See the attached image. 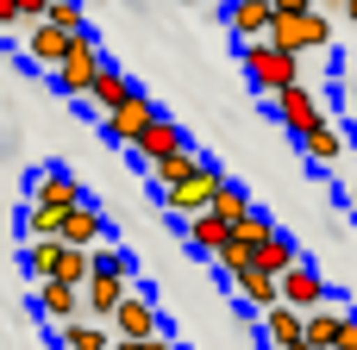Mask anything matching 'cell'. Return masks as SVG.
<instances>
[{
  "label": "cell",
  "instance_id": "cell-7",
  "mask_svg": "<svg viewBox=\"0 0 357 350\" xmlns=\"http://www.w3.org/2000/svg\"><path fill=\"white\" fill-rule=\"evenodd\" d=\"M163 326H157V301H151V288L138 282L126 301H119V313H113V338H132V344H151Z\"/></svg>",
  "mask_w": 357,
  "mask_h": 350
},
{
  "label": "cell",
  "instance_id": "cell-37",
  "mask_svg": "<svg viewBox=\"0 0 357 350\" xmlns=\"http://www.w3.org/2000/svg\"><path fill=\"white\" fill-rule=\"evenodd\" d=\"M339 6H351V0H339Z\"/></svg>",
  "mask_w": 357,
  "mask_h": 350
},
{
  "label": "cell",
  "instance_id": "cell-21",
  "mask_svg": "<svg viewBox=\"0 0 357 350\" xmlns=\"http://www.w3.org/2000/svg\"><path fill=\"white\" fill-rule=\"evenodd\" d=\"M257 326H264L270 350H289V344H301V326H307V313H295V307H270Z\"/></svg>",
  "mask_w": 357,
  "mask_h": 350
},
{
  "label": "cell",
  "instance_id": "cell-10",
  "mask_svg": "<svg viewBox=\"0 0 357 350\" xmlns=\"http://www.w3.org/2000/svg\"><path fill=\"white\" fill-rule=\"evenodd\" d=\"M333 301V288H326V276L301 257L289 276H282V307H295V313H314V307H326Z\"/></svg>",
  "mask_w": 357,
  "mask_h": 350
},
{
  "label": "cell",
  "instance_id": "cell-19",
  "mask_svg": "<svg viewBox=\"0 0 357 350\" xmlns=\"http://www.w3.org/2000/svg\"><path fill=\"white\" fill-rule=\"evenodd\" d=\"M301 150H307V163H314V169H333V163L345 157V132L326 119V125H314V132L301 138Z\"/></svg>",
  "mask_w": 357,
  "mask_h": 350
},
{
  "label": "cell",
  "instance_id": "cell-2",
  "mask_svg": "<svg viewBox=\"0 0 357 350\" xmlns=\"http://www.w3.org/2000/svg\"><path fill=\"white\" fill-rule=\"evenodd\" d=\"M238 63H245V81H251L257 94H270V100L301 81V56H289V50H276V44H238Z\"/></svg>",
  "mask_w": 357,
  "mask_h": 350
},
{
  "label": "cell",
  "instance_id": "cell-4",
  "mask_svg": "<svg viewBox=\"0 0 357 350\" xmlns=\"http://www.w3.org/2000/svg\"><path fill=\"white\" fill-rule=\"evenodd\" d=\"M264 44H276V50H289V56H307V50L333 44V19H326L320 6H307V13H295V19H276Z\"/></svg>",
  "mask_w": 357,
  "mask_h": 350
},
{
  "label": "cell",
  "instance_id": "cell-26",
  "mask_svg": "<svg viewBox=\"0 0 357 350\" xmlns=\"http://www.w3.org/2000/svg\"><path fill=\"white\" fill-rule=\"evenodd\" d=\"M213 213H220V219H226V225L238 232V225H245V219H251L257 207H251V194H245L238 182H226V188H220V200H213Z\"/></svg>",
  "mask_w": 357,
  "mask_h": 350
},
{
  "label": "cell",
  "instance_id": "cell-35",
  "mask_svg": "<svg viewBox=\"0 0 357 350\" xmlns=\"http://www.w3.org/2000/svg\"><path fill=\"white\" fill-rule=\"evenodd\" d=\"M345 19H351V25H357V0H351V6H345Z\"/></svg>",
  "mask_w": 357,
  "mask_h": 350
},
{
  "label": "cell",
  "instance_id": "cell-1",
  "mask_svg": "<svg viewBox=\"0 0 357 350\" xmlns=\"http://www.w3.org/2000/svg\"><path fill=\"white\" fill-rule=\"evenodd\" d=\"M132 288H138L132 257H126V250H94V276H88V288H82V313L100 319V326H113V313H119V301H126Z\"/></svg>",
  "mask_w": 357,
  "mask_h": 350
},
{
  "label": "cell",
  "instance_id": "cell-15",
  "mask_svg": "<svg viewBox=\"0 0 357 350\" xmlns=\"http://www.w3.org/2000/svg\"><path fill=\"white\" fill-rule=\"evenodd\" d=\"M132 94H144V88H138V81H132L126 69H113V63H107V69H100V81H94V94H88V106H94V113L107 119V113H119V106H126Z\"/></svg>",
  "mask_w": 357,
  "mask_h": 350
},
{
  "label": "cell",
  "instance_id": "cell-24",
  "mask_svg": "<svg viewBox=\"0 0 357 350\" xmlns=\"http://www.w3.org/2000/svg\"><path fill=\"white\" fill-rule=\"evenodd\" d=\"M19 263H25V276H31V288H38V282H56V263H63V238L25 244V250H19Z\"/></svg>",
  "mask_w": 357,
  "mask_h": 350
},
{
  "label": "cell",
  "instance_id": "cell-12",
  "mask_svg": "<svg viewBox=\"0 0 357 350\" xmlns=\"http://www.w3.org/2000/svg\"><path fill=\"white\" fill-rule=\"evenodd\" d=\"M270 25H276V6L270 0H226V31L238 44H264Z\"/></svg>",
  "mask_w": 357,
  "mask_h": 350
},
{
  "label": "cell",
  "instance_id": "cell-30",
  "mask_svg": "<svg viewBox=\"0 0 357 350\" xmlns=\"http://www.w3.org/2000/svg\"><path fill=\"white\" fill-rule=\"evenodd\" d=\"M6 25H25V13H19V0H0V31Z\"/></svg>",
  "mask_w": 357,
  "mask_h": 350
},
{
  "label": "cell",
  "instance_id": "cell-13",
  "mask_svg": "<svg viewBox=\"0 0 357 350\" xmlns=\"http://www.w3.org/2000/svg\"><path fill=\"white\" fill-rule=\"evenodd\" d=\"M151 119H157V106H151V94H132V100H126L119 113H107L100 125H107V138H113V144H126V150H132V144H138V138L151 132Z\"/></svg>",
  "mask_w": 357,
  "mask_h": 350
},
{
  "label": "cell",
  "instance_id": "cell-16",
  "mask_svg": "<svg viewBox=\"0 0 357 350\" xmlns=\"http://www.w3.org/2000/svg\"><path fill=\"white\" fill-rule=\"evenodd\" d=\"M100 238H107V213L88 200V207H75V213H63V244H75V250H100Z\"/></svg>",
  "mask_w": 357,
  "mask_h": 350
},
{
  "label": "cell",
  "instance_id": "cell-22",
  "mask_svg": "<svg viewBox=\"0 0 357 350\" xmlns=\"http://www.w3.org/2000/svg\"><path fill=\"white\" fill-rule=\"evenodd\" d=\"M56 344H63V350H113V326H100V319H75V326H56Z\"/></svg>",
  "mask_w": 357,
  "mask_h": 350
},
{
  "label": "cell",
  "instance_id": "cell-18",
  "mask_svg": "<svg viewBox=\"0 0 357 350\" xmlns=\"http://www.w3.org/2000/svg\"><path fill=\"white\" fill-rule=\"evenodd\" d=\"M182 238H188V250H195V257H220V250H226V238H232V225H226L220 213H201V219H188V225H182Z\"/></svg>",
  "mask_w": 357,
  "mask_h": 350
},
{
  "label": "cell",
  "instance_id": "cell-36",
  "mask_svg": "<svg viewBox=\"0 0 357 350\" xmlns=\"http://www.w3.org/2000/svg\"><path fill=\"white\" fill-rule=\"evenodd\" d=\"M289 350H314V344H307V338H301V344H289Z\"/></svg>",
  "mask_w": 357,
  "mask_h": 350
},
{
  "label": "cell",
  "instance_id": "cell-5",
  "mask_svg": "<svg viewBox=\"0 0 357 350\" xmlns=\"http://www.w3.org/2000/svg\"><path fill=\"white\" fill-rule=\"evenodd\" d=\"M100 69H107L100 38H94V31H82V38H75V50H69V56H63V69H56V88H63V94H75V100H88V94H94V81H100Z\"/></svg>",
  "mask_w": 357,
  "mask_h": 350
},
{
  "label": "cell",
  "instance_id": "cell-28",
  "mask_svg": "<svg viewBox=\"0 0 357 350\" xmlns=\"http://www.w3.org/2000/svg\"><path fill=\"white\" fill-rule=\"evenodd\" d=\"M19 13H25V31H31V25H44V13H50V0H19Z\"/></svg>",
  "mask_w": 357,
  "mask_h": 350
},
{
  "label": "cell",
  "instance_id": "cell-34",
  "mask_svg": "<svg viewBox=\"0 0 357 350\" xmlns=\"http://www.w3.org/2000/svg\"><path fill=\"white\" fill-rule=\"evenodd\" d=\"M113 350H144V344H132V338H113Z\"/></svg>",
  "mask_w": 357,
  "mask_h": 350
},
{
  "label": "cell",
  "instance_id": "cell-17",
  "mask_svg": "<svg viewBox=\"0 0 357 350\" xmlns=\"http://www.w3.org/2000/svg\"><path fill=\"white\" fill-rule=\"evenodd\" d=\"M232 288H238V301L264 319L270 307H282V282L276 276H264V269H245V276H232Z\"/></svg>",
  "mask_w": 357,
  "mask_h": 350
},
{
  "label": "cell",
  "instance_id": "cell-20",
  "mask_svg": "<svg viewBox=\"0 0 357 350\" xmlns=\"http://www.w3.org/2000/svg\"><path fill=\"white\" fill-rule=\"evenodd\" d=\"M201 169H207V157H201V150H182V157H169V163H157V169H151V188H157V194H169V188H182V182H195Z\"/></svg>",
  "mask_w": 357,
  "mask_h": 350
},
{
  "label": "cell",
  "instance_id": "cell-33",
  "mask_svg": "<svg viewBox=\"0 0 357 350\" xmlns=\"http://www.w3.org/2000/svg\"><path fill=\"white\" fill-rule=\"evenodd\" d=\"M345 207H351V219H357V188H345Z\"/></svg>",
  "mask_w": 357,
  "mask_h": 350
},
{
  "label": "cell",
  "instance_id": "cell-31",
  "mask_svg": "<svg viewBox=\"0 0 357 350\" xmlns=\"http://www.w3.org/2000/svg\"><path fill=\"white\" fill-rule=\"evenodd\" d=\"M339 350H357V313L345 319V332H339Z\"/></svg>",
  "mask_w": 357,
  "mask_h": 350
},
{
  "label": "cell",
  "instance_id": "cell-11",
  "mask_svg": "<svg viewBox=\"0 0 357 350\" xmlns=\"http://www.w3.org/2000/svg\"><path fill=\"white\" fill-rule=\"evenodd\" d=\"M31 307L50 319V332L88 319V313H82V288H69V282H38V288H31Z\"/></svg>",
  "mask_w": 357,
  "mask_h": 350
},
{
  "label": "cell",
  "instance_id": "cell-29",
  "mask_svg": "<svg viewBox=\"0 0 357 350\" xmlns=\"http://www.w3.org/2000/svg\"><path fill=\"white\" fill-rule=\"evenodd\" d=\"M270 6H276V19H295V13H307L314 0H270Z\"/></svg>",
  "mask_w": 357,
  "mask_h": 350
},
{
  "label": "cell",
  "instance_id": "cell-32",
  "mask_svg": "<svg viewBox=\"0 0 357 350\" xmlns=\"http://www.w3.org/2000/svg\"><path fill=\"white\" fill-rule=\"evenodd\" d=\"M144 350H176V344H169V338H163V332H157V338H151V344H144Z\"/></svg>",
  "mask_w": 357,
  "mask_h": 350
},
{
  "label": "cell",
  "instance_id": "cell-8",
  "mask_svg": "<svg viewBox=\"0 0 357 350\" xmlns=\"http://www.w3.org/2000/svg\"><path fill=\"white\" fill-rule=\"evenodd\" d=\"M182 150H195V138H188V132H182L176 119H163V113H157V119H151V132H144V138L132 144V157H138L144 169H157V163L182 157Z\"/></svg>",
  "mask_w": 357,
  "mask_h": 350
},
{
  "label": "cell",
  "instance_id": "cell-14",
  "mask_svg": "<svg viewBox=\"0 0 357 350\" xmlns=\"http://www.w3.org/2000/svg\"><path fill=\"white\" fill-rule=\"evenodd\" d=\"M75 38H82V31H75ZM75 38H69V31H56V25H31V31H25V56H31L38 69H50V75H56V69H63V56L75 50Z\"/></svg>",
  "mask_w": 357,
  "mask_h": 350
},
{
  "label": "cell",
  "instance_id": "cell-3",
  "mask_svg": "<svg viewBox=\"0 0 357 350\" xmlns=\"http://www.w3.org/2000/svg\"><path fill=\"white\" fill-rule=\"evenodd\" d=\"M226 182H232V175L207 163L195 182H182V188H169V194H157V200H163V213H169V219H182V225H188V219L213 213V200H220V188H226Z\"/></svg>",
  "mask_w": 357,
  "mask_h": 350
},
{
  "label": "cell",
  "instance_id": "cell-27",
  "mask_svg": "<svg viewBox=\"0 0 357 350\" xmlns=\"http://www.w3.org/2000/svg\"><path fill=\"white\" fill-rule=\"evenodd\" d=\"M44 25H56V31H88V13H82V0H50V13H44Z\"/></svg>",
  "mask_w": 357,
  "mask_h": 350
},
{
  "label": "cell",
  "instance_id": "cell-23",
  "mask_svg": "<svg viewBox=\"0 0 357 350\" xmlns=\"http://www.w3.org/2000/svg\"><path fill=\"white\" fill-rule=\"evenodd\" d=\"M19 232H25V244L63 238V213H56V207H44V200H25V213H19Z\"/></svg>",
  "mask_w": 357,
  "mask_h": 350
},
{
  "label": "cell",
  "instance_id": "cell-9",
  "mask_svg": "<svg viewBox=\"0 0 357 350\" xmlns=\"http://www.w3.org/2000/svg\"><path fill=\"white\" fill-rule=\"evenodd\" d=\"M31 200H44V207H56V213H75V207H88V188L69 175V169H38L31 175Z\"/></svg>",
  "mask_w": 357,
  "mask_h": 350
},
{
  "label": "cell",
  "instance_id": "cell-25",
  "mask_svg": "<svg viewBox=\"0 0 357 350\" xmlns=\"http://www.w3.org/2000/svg\"><path fill=\"white\" fill-rule=\"evenodd\" d=\"M295 263H301V250H295V238H289V232H276V238H270V244L257 250V263H251V269H264V276H276V282H282V276H289Z\"/></svg>",
  "mask_w": 357,
  "mask_h": 350
},
{
  "label": "cell",
  "instance_id": "cell-6",
  "mask_svg": "<svg viewBox=\"0 0 357 350\" xmlns=\"http://www.w3.org/2000/svg\"><path fill=\"white\" fill-rule=\"evenodd\" d=\"M276 119H282V132H295V138H307L314 125H326V106H320V94L307 88V81H295V88H282L276 100Z\"/></svg>",
  "mask_w": 357,
  "mask_h": 350
}]
</instances>
